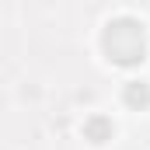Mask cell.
Returning <instances> with one entry per match:
<instances>
[{"mask_svg":"<svg viewBox=\"0 0 150 150\" xmlns=\"http://www.w3.org/2000/svg\"><path fill=\"white\" fill-rule=\"evenodd\" d=\"M122 28H126V25H115L112 32H108V38H105V42H108V49L115 52V59L129 63V59H136V56L143 52V32H140V28H133V32L126 35Z\"/></svg>","mask_w":150,"mask_h":150,"instance_id":"1","label":"cell"}]
</instances>
